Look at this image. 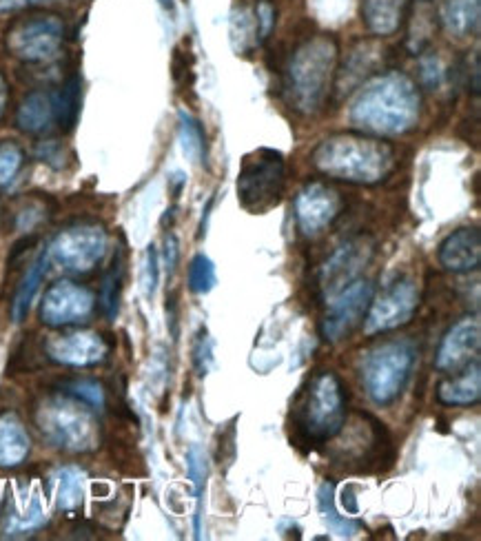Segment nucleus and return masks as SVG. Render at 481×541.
I'll return each mask as SVG.
<instances>
[{
    "label": "nucleus",
    "instance_id": "1",
    "mask_svg": "<svg viewBox=\"0 0 481 541\" xmlns=\"http://www.w3.org/2000/svg\"><path fill=\"white\" fill-rule=\"evenodd\" d=\"M422 111L419 89L406 74L388 71L357 91L349 120L355 129L375 136H402L413 131Z\"/></svg>",
    "mask_w": 481,
    "mask_h": 541
},
{
    "label": "nucleus",
    "instance_id": "2",
    "mask_svg": "<svg viewBox=\"0 0 481 541\" xmlns=\"http://www.w3.org/2000/svg\"><path fill=\"white\" fill-rule=\"evenodd\" d=\"M311 160L326 178L351 185H377L395 169V149L377 138L337 134L322 140Z\"/></svg>",
    "mask_w": 481,
    "mask_h": 541
},
{
    "label": "nucleus",
    "instance_id": "3",
    "mask_svg": "<svg viewBox=\"0 0 481 541\" xmlns=\"http://www.w3.org/2000/svg\"><path fill=\"white\" fill-rule=\"evenodd\" d=\"M340 45L333 36H313L293 51L286 89L300 114H317L333 89Z\"/></svg>",
    "mask_w": 481,
    "mask_h": 541
},
{
    "label": "nucleus",
    "instance_id": "4",
    "mask_svg": "<svg viewBox=\"0 0 481 541\" xmlns=\"http://www.w3.org/2000/svg\"><path fill=\"white\" fill-rule=\"evenodd\" d=\"M346 424L342 382L333 373L313 377L302 404L295 408V426L306 444L317 446L335 440Z\"/></svg>",
    "mask_w": 481,
    "mask_h": 541
},
{
    "label": "nucleus",
    "instance_id": "5",
    "mask_svg": "<svg viewBox=\"0 0 481 541\" xmlns=\"http://www.w3.org/2000/svg\"><path fill=\"white\" fill-rule=\"evenodd\" d=\"M415 346L408 340H393L368 351L362 364L366 395L377 406H391L404 393L415 366Z\"/></svg>",
    "mask_w": 481,
    "mask_h": 541
},
{
    "label": "nucleus",
    "instance_id": "6",
    "mask_svg": "<svg viewBox=\"0 0 481 541\" xmlns=\"http://www.w3.org/2000/svg\"><path fill=\"white\" fill-rule=\"evenodd\" d=\"M286 160L278 149L260 147L242 158L238 173V202L249 213H266L282 200Z\"/></svg>",
    "mask_w": 481,
    "mask_h": 541
},
{
    "label": "nucleus",
    "instance_id": "7",
    "mask_svg": "<svg viewBox=\"0 0 481 541\" xmlns=\"http://www.w3.org/2000/svg\"><path fill=\"white\" fill-rule=\"evenodd\" d=\"M45 440L69 453H87L98 446V426L83 404L69 397H51L36 413Z\"/></svg>",
    "mask_w": 481,
    "mask_h": 541
},
{
    "label": "nucleus",
    "instance_id": "8",
    "mask_svg": "<svg viewBox=\"0 0 481 541\" xmlns=\"http://www.w3.org/2000/svg\"><path fill=\"white\" fill-rule=\"evenodd\" d=\"M107 233L100 227H71L51 240L47 249L49 262L71 273H87L105 258Z\"/></svg>",
    "mask_w": 481,
    "mask_h": 541
},
{
    "label": "nucleus",
    "instance_id": "9",
    "mask_svg": "<svg viewBox=\"0 0 481 541\" xmlns=\"http://www.w3.org/2000/svg\"><path fill=\"white\" fill-rule=\"evenodd\" d=\"M419 306V289L413 280H399L391 284L382 295H373L364 315V333L371 338L377 333L393 331L413 320Z\"/></svg>",
    "mask_w": 481,
    "mask_h": 541
},
{
    "label": "nucleus",
    "instance_id": "10",
    "mask_svg": "<svg viewBox=\"0 0 481 541\" xmlns=\"http://www.w3.org/2000/svg\"><path fill=\"white\" fill-rule=\"evenodd\" d=\"M65 40V25L58 16H36L14 27L9 49L27 63H47L56 58Z\"/></svg>",
    "mask_w": 481,
    "mask_h": 541
},
{
    "label": "nucleus",
    "instance_id": "11",
    "mask_svg": "<svg viewBox=\"0 0 481 541\" xmlns=\"http://www.w3.org/2000/svg\"><path fill=\"white\" fill-rule=\"evenodd\" d=\"M375 295V287L368 280H355L349 287H344L340 293L329 300V313L322 322V335L329 342H340L346 335H351L357 324L368 311Z\"/></svg>",
    "mask_w": 481,
    "mask_h": 541
},
{
    "label": "nucleus",
    "instance_id": "12",
    "mask_svg": "<svg viewBox=\"0 0 481 541\" xmlns=\"http://www.w3.org/2000/svg\"><path fill=\"white\" fill-rule=\"evenodd\" d=\"M344 200L340 191L326 185V182H309L295 198V218L298 229L306 238H315L324 233L333 222L340 218Z\"/></svg>",
    "mask_w": 481,
    "mask_h": 541
},
{
    "label": "nucleus",
    "instance_id": "13",
    "mask_svg": "<svg viewBox=\"0 0 481 541\" xmlns=\"http://www.w3.org/2000/svg\"><path fill=\"white\" fill-rule=\"evenodd\" d=\"M94 311V295L89 289L74 282H56L45 293L43 306H40V318L49 326H65L85 322Z\"/></svg>",
    "mask_w": 481,
    "mask_h": 541
},
{
    "label": "nucleus",
    "instance_id": "14",
    "mask_svg": "<svg viewBox=\"0 0 481 541\" xmlns=\"http://www.w3.org/2000/svg\"><path fill=\"white\" fill-rule=\"evenodd\" d=\"M373 255V242L368 238H357L346 242L344 247L333 253V258L324 264L320 287L326 298H333V295L340 293L344 287H349L351 282L360 278V273L371 260Z\"/></svg>",
    "mask_w": 481,
    "mask_h": 541
},
{
    "label": "nucleus",
    "instance_id": "15",
    "mask_svg": "<svg viewBox=\"0 0 481 541\" xmlns=\"http://www.w3.org/2000/svg\"><path fill=\"white\" fill-rule=\"evenodd\" d=\"M481 346V324L477 318L459 320L439 344L435 366L442 373H457L477 360Z\"/></svg>",
    "mask_w": 481,
    "mask_h": 541
},
{
    "label": "nucleus",
    "instance_id": "16",
    "mask_svg": "<svg viewBox=\"0 0 481 541\" xmlns=\"http://www.w3.org/2000/svg\"><path fill=\"white\" fill-rule=\"evenodd\" d=\"M47 355L58 364L91 366L105 360L107 344L94 331L67 333L47 342Z\"/></svg>",
    "mask_w": 481,
    "mask_h": 541
},
{
    "label": "nucleus",
    "instance_id": "17",
    "mask_svg": "<svg viewBox=\"0 0 481 541\" xmlns=\"http://www.w3.org/2000/svg\"><path fill=\"white\" fill-rule=\"evenodd\" d=\"M439 264L446 271L470 273L481 264V233L477 227H464L450 233L439 247Z\"/></svg>",
    "mask_w": 481,
    "mask_h": 541
},
{
    "label": "nucleus",
    "instance_id": "18",
    "mask_svg": "<svg viewBox=\"0 0 481 541\" xmlns=\"http://www.w3.org/2000/svg\"><path fill=\"white\" fill-rule=\"evenodd\" d=\"M408 0H362V16L375 36L395 34L408 14Z\"/></svg>",
    "mask_w": 481,
    "mask_h": 541
},
{
    "label": "nucleus",
    "instance_id": "19",
    "mask_svg": "<svg viewBox=\"0 0 481 541\" xmlns=\"http://www.w3.org/2000/svg\"><path fill=\"white\" fill-rule=\"evenodd\" d=\"M437 400L446 406H470L481 400V366L475 360L473 366H466L464 375L453 377L439 384Z\"/></svg>",
    "mask_w": 481,
    "mask_h": 541
},
{
    "label": "nucleus",
    "instance_id": "20",
    "mask_svg": "<svg viewBox=\"0 0 481 541\" xmlns=\"http://www.w3.org/2000/svg\"><path fill=\"white\" fill-rule=\"evenodd\" d=\"M29 435L16 415L0 417V466L14 468L29 455Z\"/></svg>",
    "mask_w": 481,
    "mask_h": 541
},
{
    "label": "nucleus",
    "instance_id": "21",
    "mask_svg": "<svg viewBox=\"0 0 481 541\" xmlns=\"http://www.w3.org/2000/svg\"><path fill=\"white\" fill-rule=\"evenodd\" d=\"M18 127L27 131V134H43L56 120L54 109V96L45 94V91H34L29 94L23 105L18 109Z\"/></svg>",
    "mask_w": 481,
    "mask_h": 541
},
{
    "label": "nucleus",
    "instance_id": "22",
    "mask_svg": "<svg viewBox=\"0 0 481 541\" xmlns=\"http://www.w3.org/2000/svg\"><path fill=\"white\" fill-rule=\"evenodd\" d=\"M406 18L408 20V36H406V45L413 54H422V49L431 43L437 29V14L431 3L426 0H419L417 5H408Z\"/></svg>",
    "mask_w": 481,
    "mask_h": 541
},
{
    "label": "nucleus",
    "instance_id": "23",
    "mask_svg": "<svg viewBox=\"0 0 481 541\" xmlns=\"http://www.w3.org/2000/svg\"><path fill=\"white\" fill-rule=\"evenodd\" d=\"M481 16V0H446L442 20L446 29L457 38L477 32Z\"/></svg>",
    "mask_w": 481,
    "mask_h": 541
},
{
    "label": "nucleus",
    "instance_id": "24",
    "mask_svg": "<svg viewBox=\"0 0 481 541\" xmlns=\"http://www.w3.org/2000/svg\"><path fill=\"white\" fill-rule=\"evenodd\" d=\"M47 264H49V258H47V251H43L36 258V262L32 264V269L27 271L23 284H20V289L16 293V300H14V322H23L25 315L29 313V306H32L36 293L40 289V282H43L45 273H47Z\"/></svg>",
    "mask_w": 481,
    "mask_h": 541
},
{
    "label": "nucleus",
    "instance_id": "25",
    "mask_svg": "<svg viewBox=\"0 0 481 541\" xmlns=\"http://www.w3.org/2000/svg\"><path fill=\"white\" fill-rule=\"evenodd\" d=\"M229 34H231V45L235 54H249L255 47L260 45L258 40V25H255V14L249 7H240L231 14V25H229Z\"/></svg>",
    "mask_w": 481,
    "mask_h": 541
},
{
    "label": "nucleus",
    "instance_id": "26",
    "mask_svg": "<svg viewBox=\"0 0 481 541\" xmlns=\"http://www.w3.org/2000/svg\"><path fill=\"white\" fill-rule=\"evenodd\" d=\"M333 491H335L333 482H324L320 486V491H317V508H320V513L326 519V524H329L331 533H335L337 537H342V539L355 537L362 530V526L353 522V519H344V517L337 515Z\"/></svg>",
    "mask_w": 481,
    "mask_h": 541
},
{
    "label": "nucleus",
    "instance_id": "27",
    "mask_svg": "<svg viewBox=\"0 0 481 541\" xmlns=\"http://www.w3.org/2000/svg\"><path fill=\"white\" fill-rule=\"evenodd\" d=\"M178 138L182 153L187 156L193 165H202L204 153H207V140H204V131L200 120L193 118L187 111H180L178 114Z\"/></svg>",
    "mask_w": 481,
    "mask_h": 541
},
{
    "label": "nucleus",
    "instance_id": "28",
    "mask_svg": "<svg viewBox=\"0 0 481 541\" xmlns=\"http://www.w3.org/2000/svg\"><path fill=\"white\" fill-rule=\"evenodd\" d=\"M58 491H56V504L60 510H76L83 504L85 495V473L80 468L67 466L56 477Z\"/></svg>",
    "mask_w": 481,
    "mask_h": 541
},
{
    "label": "nucleus",
    "instance_id": "29",
    "mask_svg": "<svg viewBox=\"0 0 481 541\" xmlns=\"http://www.w3.org/2000/svg\"><path fill=\"white\" fill-rule=\"evenodd\" d=\"M78 105H80V78L71 76L65 87L54 96V109H56V120L60 122L63 129H71L78 116Z\"/></svg>",
    "mask_w": 481,
    "mask_h": 541
},
{
    "label": "nucleus",
    "instance_id": "30",
    "mask_svg": "<svg viewBox=\"0 0 481 541\" xmlns=\"http://www.w3.org/2000/svg\"><path fill=\"white\" fill-rule=\"evenodd\" d=\"M218 284V275H216V264L211 262L204 253L193 255V260L189 264V289L198 295L211 293Z\"/></svg>",
    "mask_w": 481,
    "mask_h": 541
},
{
    "label": "nucleus",
    "instance_id": "31",
    "mask_svg": "<svg viewBox=\"0 0 481 541\" xmlns=\"http://www.w3.org/2000/svg\"><path fill=\"white\" fill-rule=\"evenodd\" d=\"M187 473H189L193 488H196V502H198L196 510H202L204 484H207V477H209V459L198 444H193L187 453Z\"/></svg>",
    "mask_w": 481,
    "mask_h": 541
},
{
    "label": "nucleus",
    "instance_id": "32",
    "mask_svg": "<svg viewBox=\"0 0 481 541\" xmlns=\"http://www.w3.org/2000/svg\"><path fill=\"white\" fill-rule=\"evenodd\" d=\"M23 151L14 142H3L0 145V187L7 189L14 185L20 167H23Z\"/></svg>",
    "mask_w": 481,
    "mask_h": 541
},
{
    "label": "nucleus",
    "instance_id": "33",
    "mask_svg": "<svg viewBox=\"0 0 481 541\" xmlns=\"http://www.w3.org/2000/svg\"><path fill=\"white\" fill-rule=\"evenodd\" d=\"M120 280H122V260L120 253L114 258V264H111V271L105 280V289H102V306L109 318H114L118 311V291H120Z\"/></svg>",
    "mask_w": 481,
    "mask_h": 541
},
{
    "label": "nucleus",
    "instance_id": "34",
    "mask_svg": "<svg viewBox=\"0 0 481 541\" xmlns=\"http://www.w3.org/2000/svg\"><path fill=\"white\" fill-rule=\"evenodd\" d=\"M213 362V342L209 338L207 329H202L193 344V366H196L198 375H207Z\"/></svg>",
    "mask_w": 481,
    "mask_h": 541
},
{
    "label": "nucleus",
    "instance_id": "35",
    "mask_svg": "<svg viewBox=\"0 0 481 541\" xmlns=\"http://www.w3.org/2000/svg\"><path fill=\"white\" fill-rule=\"evenodd\" d=\"M45 522H47V517L43 515V510H40L38 499H34L32 508H29V513H25V517H14L12 522H9L7 533H9V535L27 533V530H36V528L43 526Z\"/></svg>",
    "mask_w": 481,
    "mask_h": 541
},
{
    "label": "nucleus",
    "instance_id": "36",
    "mask_svg": "<svg viewBox=\"0 0 481 541\" xmlns=\"http://www.w3.org/2000/svg\"><path fill=\"white\" fill-rule=\"evenodd\" d=\"M419 78H422V85L426 89H437L444 78L442 60H439L435 54L419 58Z\"/></svg>",
    "mask_w": 481,
    "mask_h": 541
},
{
    "label": "nucleus",
    "instance_id": "37",
    "mask_svg": "<svg viewBox=\"0 0 481 541\" xmlns=\"http://www.w3.org/2000/svg\"><path fill=\"white\" fill-rule=\"evenodd\" d=\"M69 389L78 397V400H83L87 406H94V408L105 406V393H102V386L98 382H89V380L74 382L69 386Z\"/></svg>",
    "mask_w": 481,
    "mask_h": 541
},
{
    "label": "nucleus",
    "instance_id": "38",
    "mask_svg": "<svg viewBox=\"0 0 481 541\" xmlns=\"http://www.w3.org/2000/svg\"><path fill=\"white\" fill-rule=\"evenodd\" d=\"M253 14H255V25H258V40L262 45L264 40L271 36L275 27V7L269 3V0H262V3H258V7H255Z\"/></svg>",
    "mask_w": 481,
    "mask_h": 541
},
{
    "label": "nucleus",
    "instance_id": "39",
    "mask_svg": "<svg viewBox=\"0 0 481 541\" xmlns=\"http://www.w3.org/2000/svg\"><path fill=\"white\" fill-rule=\"evenodd\" d=\"M158 278H160V269H158V251L156 247L147 249V258H145V293L151 295L156 293V287H158Z\"/></svg>",
    "mask_w": 481,
    "mask_h": 541
},
{
    "label": "nucleus",
    "instance_id": "40",
    "mask_svg": "<svg viewBox=\"0 0 481 541\" xmlns=\"http://www.w3.org/2000/svg\"><path fill=\"white\" fill-rule=\"evenodd\" d=\"M38 156L43 158L47 165L56 167V169H60L65 165V149L60 147L56 140H49V142H45V145H40L38 147Z\"/></svg>",
    "mask_w": 481,
    "mask_h": 541
},
{
    "label": "nucleus",
    "instance_id": "41",
    "mask_svg": "<svg viewBox=\"0 0 481 541\" xmlns=\"http://www.w3.org/2000/svg\"><path fill=\"white\" fill-rule=\"evenodd\" d=\"M178 258H180V242H178L176 236H173V233H169L167 242H165V264H167V273L169 275L176 271Z\"/></svg>",
    "mask_w": 481,
    "mask_h": 541
},
{
    "label": "nucleus",
    "instance_id": "42",
    "mask_svg": "<svg viewBox=\"0 0 481 541\" xmlns=\"http://www.w3.org/2000/svg\"><path fill=\"white\" fill-rule=\"evenodd\" d=\"M342 506L346 508V513L357 515V510H360V506H357L355 486H344V491H342Z\"/></svg>",
    "mask_w": 481,
    "mask_h": 541
},
{
    "label": "nucleus",
    "instance_id": "43",
    "mask_svg": "<svg viewBox=\"0 0 481 541\" xmlns=\"http://www.w3.org/2000/svg\"><path fill=\"white\" fill-rule=\"evenodd\" d=\"M40 3H51V0H0V12H14V9Z\"/></svg>",
    "mask_w": 481,
    "mask_h": 541
},
{
    "label": "nucleus",
    "instance_id": "44",
    "mask_svg": "<svg viewBox=\"0 0 481 541\" xmlns=\"http://www.w3.org/2000/svg\"><path fill=\"white\" fill-rule=\"evenodd\" d=\"M5 107H7V83L5 78L0 76V118L5 114Z\"/></svg>",
    "mask_w": 481,
    "mask_h": 541
},
{
    "label": "nucleus",
    "instance_id": "45",
    "mask_svg": "<svg viewBox=\"0 0 481 541\" xmlns=\"http://www.w3.org/2000/svg\"><path fill=\"white\" fill-rule=\"evenodd\" d=\"M160 3H162V5H165V7H169V9L173 7V5H171V0H160Z\"/></svg>",
    "mask_w": 481,
    "mask_h": 541
}]
</instances>
